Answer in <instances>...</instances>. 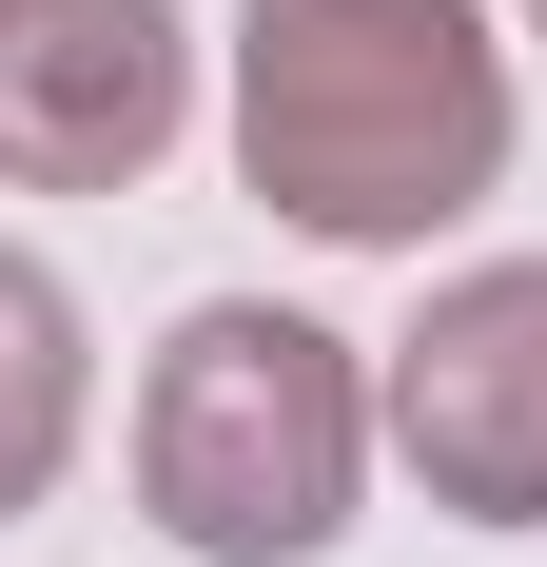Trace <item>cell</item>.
<instances>
[{"mask_svg":"<svg viewBox=\"0 0 547 567\" xmlns=\"http://www.w3.org/2000/svg\"><path fill=\"white\" fill-rule=\"evenodd\" d=\"M372 431L431 470V509L547 528V255H469V275L391 333Z\"/></svg>","mask_w":547,"mask_h":567,"instance_id":"3957f363","label":"cell"},{"mask_svg":"<svg viewBox=\"0 0 547 567\" xmlns=\"http://www.w3.org/2000/svg\"><path fill=\"white\" fill-rule=\"evenodd\" d=\"M196 117L176 0H0V196H137Z\"/></svg>","mask_w":547,"mask_h":567,"instance_id":"277c9868","label":"cell"},{"mask_svg":"<svg viewBox=\"0 0 547 567\" xmlns=\"http://www.w3.org/2000/svg\"><path fill=\"white\" fill-rule=\"evenodd\" d=\"M352 470H372L352 333L274 313V293H216V313L157 333V372H137V509L196 567H313L352 528Z\"/></svg>","mask_w":547,"mask_h":567,"instance_id":"7a4b0ae2","label":"cell"},{"mask_svg":"<svg viewBox=\"0 0 547 567\" xmlns=\"http://www.w3.org/2000/svg\"><path fill=\"white\" fill-rule=\"evenodd\" d=\"M235 176L332 255H431L508 176V40L469 0H235Z\"/></svg>","mask_w":547,"mask_h":567,"instance_id":"6da1fadb","label":"cell"},{"mask_svg":"<svg viewBox=\"0 0 547 567\" xmlns=\"http://www.w3.org/2000/svg\"><path fill=\"white\" fill-rule=\"evenodd\" d=\"M528 40H547V0H528Z\"/></svg>","mask_w":547,"mask_h":567,"instance_id":"8992f818","label":"cell"},{"mask_svg":"<svg viewBox=\"0 0 547 567\" xmlns=\"http://www.w3.org/2000/svg\"><path fill=\"white\" fill-rule=\"evenodd\" d=\"M79 411H99V372H79V293L0 235V528L79 470Z\"/></svg>","mask_w":547,"mask_h":567,"instance_id":"5b68a950","label":"cell"}]
</instances>
